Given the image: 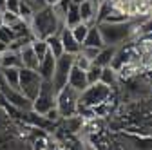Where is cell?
Wrapping results in <instances>:
<instances>
[{
	"label": "cell",
	"mask_w": 152,
	"mask_h": 150,
	"mask_svg": "<svg viewBox=\"0 0 152 150\" xmlns=\"http://www.w3.org/2000/svg\"><path fill=\"white\" fill-rule=\"evenodd\" d=\"M98 2L96 0H85L78 6L80 9V16H82V22L87 25H94L96 24V15H98Z\"/></svg>",
	"instance_id": "obj_7"
},
{
	"label": "cell",
	"mask_w": 152,
	"mask_h": 150,
	"mask_svg": "<svg viewBox=\"0 0 152 150\" xmlns=\"http://www.w3.org/2000/svg\"><path fill=\"white\" fill-rule=\"evenodd\" d=\"M6 67H16V69H22L20 52H18V51H11V49H7L6 52H2V69H6Z\"/></svg>",
	"instance_id": "obj_15"
},
{
	"label": "cell",
	"mask_w": 152,
	"mask_h": 150,
	"mask_svg": "<svg viewBox=\"0 0 152 150\" xmlns=\"http://www.w3.org/2000/svg\"><path fill=\"white\" fill-rule=\"evenodd\" d=\"M74 65H76V67H80L82 71H87V69L92 65V62L87 60L82 52H78V54H74Z\"/></svg>",
	"instance_id": "obj_24"
},
{
	"label": "cell",
	"mask_w": 152,
	"mask_h": 150,
	"mask_svg": "<svg viewBox=\"0 0 152 150\" xmlns=\"http://www.w3.org/2000/svg\"><path fill=\"white\" fill-rule=\"evenodd\" d=\"M80 52L85 56L87 60H91V62H94V58L98 56V52H100V49L98 47H85V45H82V49H80Z\"/></svg>",
	"instance_id": "obj_25"
},
{
	"label": "cell",
	"mask_w": 152,
	"mask_h": 150,
	"mask_svg": "<svg viewBox=\"0 0 152 150\" xmlns=\"http://www.w3.org/2000/svg\"><path fill=\"white\" fill-rule=\"evenodd\" d=\"M78 24H82L80 9H78V6H76V4H71L69 9H67V13H65V18H64V25L69 27V29H72L74 25H78Z\"/></svg>",
	"instance_id": "obj_16"
},
{
	"label": "cell",
	"mask_w": 152,
	"mask_h": 150,
	"mask_svg": "<svg viewBox=\"0 0 152 150\" xmlns=\"http://www.w3.org/2000/svg\"><path fill=\"white\" fill-rule=\"evenodd\" d=\"M31 49L34 51V54H36V58H38V60H42L44 56L49 52V49H47V42L42 40V38H33V40H31Z\"/></svg>",
	"instance_id": "obj_19"
},
{
	"label": "cell",
	"mask_w": 152,
	"mask_h": 150,
	"mask_svg": "<svg viewBox=\"0 0 152 150\" xmlns=\"http://www.w3.org/2000/svg\"><path fill=\"white\" fill-rule=\"evenodd\" d=\"M29 27H31V34H33V38H42L45 40L47 36L51 34H58L64 25V22L60 20L58 16L54 15L53 7L45 6L42 9H36L31 16V20H29Z\"/></svg>",
	"instance_id": "obj_1"
},
{
	"label": "cell",
	"mask_w": 152,
	"mask_h": 150,
	"mask_svg": "<svg viewBox=\"0 0 152 150\" xmlns=\"http://www.w3.org/2000/svg\"><path fill=\"white\" fill-rule=\"evenodd\" d=\"M54 65H56V58L51 54V52H47L44 58L40 60V63H38V69H36V72L40 74V78L44 80V82H53V74H54Z\"/></svg>",
	"instance_id": "obj_9"
},
{
	"label": "cell",
	"mask_w": 152,
	"mask_h": 150,
	"mask_svg": "<svg viewBox=\"0 0 152 150\" xmlns=\"http://www.w3.org/2000/svg\"><path fill=\"white\" fill-rule=\"evenodd\" d=\"M114 52H116V47L114 45H105L100 49L98 56L94 58V65H98V67H110L112 63V58H114Z\"/></svg>",
	"instance_id": "obj_13"
},
{
	"label": "cell",
	"mask_w": 152,
	"mask_h": 150,
	"mask_svg": "<svg viewBox=\"0 0 152 150\" xmlns=\"http://www.w3.org/2000/svg\"><path fill=\"white\" fill-rule=\"evenodd\" d=\"M45 42H47V49H49V52L54 56V58H60V56L65 52V51H64V45H62V40H60V36H58V34H51V36H47Z\"/></svg>",
	"instance_id": "obj_18"
},
{
	"label": "cell",
	"mask_w": 152,
	"mask_h": 150,
	"mask_svg": "<svg viewBox=\"0 0 152 150\" xmlns=\"http://www.w3.org/2000/svg\"><path fill=\"white\" fill-rule=\"evenodd\" d=\"M18 52H20V60H22V67H24V69H33V71L38 69V63H40V60L36 58L34 51L31 49V44L24 45Z\"/></svg>",
	"instance_id": "obj_11"
},
{
	"label": "cell",
	"mask_w": 152,
	"mask_h": 150,
	"mask_svg": "<svg viewBox=\"0 0 152 150\" xmlns=\"http://www.w3.org/2000/svg\"><path fill=\"white\" fill-rule=\"evenodd\" d=\"M112 96V89L103 85L102 82L98 83H92V85H87L78 96V105L82 107H87V108H94L105 101H109Z\"/></svg>",
	"instance_id": "obj_2"
},
{
	"label": "cell",
	"mask_w": 152,
	"mask_h": 150,
	"mask_svg": "<svg viewBox=\"0 0 152 150\" xmlns=\"http://www.w3.org/2000/svg\"><path fill=\"white\" fill-rule=\"evenodd\" d=\"M22 18L18 16V15H15V13H9V11H2V24L4 25H9V27H13V25H16L18 22H20Z\"/></svg>",
	"instance_id": "obj_23"
},
{
	"label": "cell",
	"mask_w": 152,
	"mask_h": 150,
	"mask_svg": "<svg viewBox=\"0 0 152 150\" xmlns=\"http://www.w3.org/2000/svg\"><path fill=\"white\" fill-rule=\"evenodd\" d=\"M89 27L91 25H87V24H78V25H74L72 29H71V33H72V36L76 40H78L80 44H83V40H85V36H87V33H89Z\"/></svg>",
	"instance_id": "obj_20"
},
{
	"label": "cell",
	"mask_w": 152,
	"mask_h": 150,
	"mask_svg": "<svg viewBox=\"0 0 152 150\" xmlns=\"http://www.w3.org/2000/svg\"><path fill=\"white\" fill-rule=\"evenodd\" d=\"M74 65V54H69V52H64L60 58H56V65H54V74H53V87L58 92L60 89H64L67 85V80H69V72Z\"/></svg>",
	"instance_id": "obj_6"
},
{
	"label": "cell",
	"mask_w": 152,
	"mask_h": 150,
	"mask_svg": "<svg viewBox=\"0 0 152 150\" xmlns=\"http://www.w3.org/2000/svg\"><path fill=\"white\" fill-rule=\"evenodd\" d=\"M60 0H45V6H54V4H58Z\"/></svg>",
	"instance_id": "obj_27"
},
{
	"label": "cell",
	"mask_w": 152,
	"mask_h": 150,
	"mask_svg": "<svg viewBox=\"0 0 152 150\" xmlns=\"http://www.w3.org/2000/svg\"><path fill=\"white\" fill-rule=\"evenodd\" d=\"M20 2H22V0H6V11L18 15V9H20Z\"/></svg>",
	"instance_id": "obj_26"
},
{
	"label": "cell",
	"mask_w": 152,
	"mask_h": 150,
	"mask_svg": "<svg viewBox=\"0 0 152 150\" xmlns=\"http://www.w3.org/2000/svg\"><path fill=\"white\" fill-rule=\"evenodd\" d=\"M100 82H102L103 85H107V87H110V89L114 90V89L118 87V82H120V78H118V72L114 71L112 67H103V69H102Z\"/></svg>",
	"instance_id": "obj_17"
},
{
	"label": "cell",
	"mask_w": 152,
	"mask_h": 150,
	"mask_svg": "<svg viewBox=\"0 0 152 150\" xmlns=\"http://www.w3.org/2000/svg\"><path fill=\"white\" fill-rule=\"evenodd\" d=\"M42 82L44 80L40 78V74L36 71L22 67L20 69V80H18V90H20L29 101H33L38 94V90H40V87H42Z\"/></svg>",
	"instance_id": "obj_5"
},
{
	"label": "cell",
	"mask_w": 152,
	"mask_h": 150,
	"mask_svg": "<svg viewBox=\"0 0 152 150\" xmlns=\"http://www.w3.org/2000/svg\"><path fill=\"white\" fill-rule=\"evenodd\" d=\"M71 2H72V4H76V6H80L82 2H85V0H71Z\"/></svg>",
	"instance_id": "obj_28"
},
{
	"label": "cell",
	"mask_w": 152,
	"mask_h": 150,
	"mask_svg": "<svg viewBox=\"0 0 152 150\" xmlns=\"http://www.w3.org/2000/svg\"><path fill=\"white\" fill-rule=\"evenodd\" d=\"M58 36H60V40H62V45H64L65 52H69V54H78L80 52L82 44L72 36V33H71L69 27H62L60 33H58Z\"/></svg>",
	"instance_id": "obj_8"
},
{
	"label": "cell",
	"mask_w": 152,
	"mask_h": 150,
	"mask_svg": "<svg viewBox=\"0 0 152 150\" xmlns=\"http://www.w3.org/2000/svg\"><path fill=\"white\" fill-rule=\"evenodd\" d=\"M0 69H2V54H0Z\"/></svg>",
	"instance_id": "obj_29"
},
{
	"label": "cell",
	"mask_w": 152,
	"mask_h": 150,
	"mask_svg": "<svg viewBox=\"0 0 152 150\" xmlns=\"http://www.w3.org/2000/svg\"><path fill=\"white\" fill-rule=\"evenodd\" d=\"M82 45H85V47H98V49L105 47L103 38H102V33L98 29V24H94V25L89 27V33H87V36H85V40H83Z\"/></svg>",
	"instance_id": "obj_12"
},
{
	"label": "cell",
	"mask_w": 152,
	"mask_h": 150,
	"mask_svg": "<svg viewBox=\"0 0 152 150\" xmlns=\"http://www.w3.org/2000/svg\"><path fill=\"white\" fill-rule=\"evenodd\" d=\"M53 107H56V89L51 82H42L36 98L31 101V110L40 116H45Z\"/></svg>",
	"instance_id": "obj_3"
},
{
	"label": "cell",
	"mask_w": 152,
	"mask_h": 150,
	"mask_svg": "<svg viewBox=\"0 0 152 150\" xmlns=\"http://www.w3.org/2000/svg\"><path fill=\"white\" fill-rule=\"evenodd\" d=\"M15 38H16V36H15V31H13L9 25H4V24L0 25V42H4V44L9 47V44H11Z\"/></svg>",
	"instance_id": "obj_22"
},
{
	"label": "cell",
	"mask_w": 152,
	"mask_h": 150,
	"mask_svg": "<svg viewBox=\"0 0 152 150\" xmlns=\"http://www.w3.org/2000/svg\"><path fill=\"white\" fill-rule=\"evenodd\" d=\"M67 85H69V87H72L74 90L82 92V90H83V89L89 85L85 71H82L80 67L72 65V69H71V72H69V80H67Z\"/></svg>",
	"instance_id": "obj_10"
},
{
	"label": "cell",
	"mask_w": 152,
	"mask_h": 150,
	"mask_svg": "<svg viewBox=\"0 0 152 150\" xmlns=\"http://www.w3.org/2000/svg\"><path fill=\"white\" fill-rule=\"evenodd\" d=\"M102 69L103 67H98V65H91L87 71H85V74H87V82H89V85H92V83H98L100 82V76H102Z\"/></svg>",
	"instance_id": "obj_21"
},
{
	"label": "cell",
	"mask_w": 152,
	"mask_h": 150,
	"mask_svg": "<svg viewBox=\"0 0 152 150\" xmlns=\"http://www.w3.org/2000/svg\"><path fill=\"white\" fill-rule=\"evenodd\" d=\"M0 76L2 80L13 87V89H18V80H20V69L16 67H6V69H0Z\"/></svg>",
	"instance_id": "obj_14"
},
{
	"label": "cell",
	"mask_w": 152,
	"mask_h": 150,
	"mask_svg": "<svg viewBox=\"0 0 152 150\" xmlns=\"http://www.w3.org/2000/svg\"><path fill=\"white\" fill-rule=\"evenodd\" d=\"M78 96H80V92L74 90L69 85H65L64 89H60L56 92V108L60 112V118H71L76 114Z\"/></svg>",
	"instance_id": "obj_4"
},
{
	"label": "cell",
	"mask_w": 152,
	"mask_h": 150,
	"mask_svg": "<svg viewBox=\"0 0 152 150\" xmlns=\"http://www.w3.org/2000/svg\"><path fill=\"white\" fill-rule=\"evenodd\" d=\"M150 90H152V82H150Z\"/></svg>",
	"instance_id": "obj_32"
},
{
	"label": "cell",
	"mask_w": 152,
	"mask_h": 150,
	"mask_svg": "<svg viewBox=\"0 0 152 150\" xmlns=\"http://www.w3.org/2000/svg\"><path fill=\"white\" fill-rule=\"evenodd\" d=\"M0 25H2V13H0Z\"/></svg>",
	"instance_id": "obj_30"
},
{
	"label": "cell",
	"mask_w": 152,
	"mask_h": 150,
	"mask_svg": "<svg viewBox=\"0 0 152 150\" xmlns=\"http://www.w3.org/2000/svg\"><path fill=\"white\" fill-rule=\"evenodd\" d=\"M150 54H152V44H150Z\"/></svg>",
	"instance_id": "obj_31"
}]
</instances>
